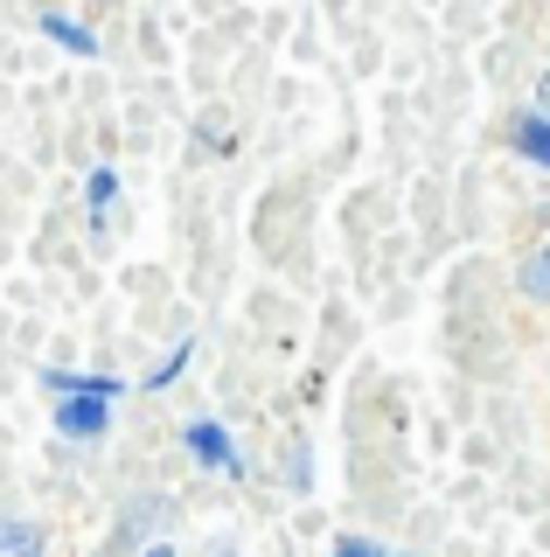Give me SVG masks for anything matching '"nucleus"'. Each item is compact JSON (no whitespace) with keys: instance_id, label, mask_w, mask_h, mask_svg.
<instances>
[{"instance_id":"f257e3e1","label":"nucleus","mask_w":550,"mask_h":557,"mask_svg":"<svg viewBox=\"0 0 550 557\" xmlns=\"http://www.w3.org/2000/svg\"><path fill=\"white\" fill-rule=\"evenodd\" d=\"M182 446H188V460H196L202 474L245 481V453H237V440L216 425V418H188V425H182Z\"/></svg>"},{"instance_id":"f03ea898","label":"nucleus","mask_w":550,"mask_h":557,"mask_svg":"<svg viewBox=\"0 0 550 557\" xmlns=\"http://www.w3.org/2000/svg\"><path fill=\"white\" fill-rule=\"evenodd\" d=\"M105 432H112V405H105V397H57V440L98 446Z\"/></svg>"},{"instance_id":"7ed1b4c3","label":"nucleus","mask_w":550,"mask_h":557,"mask_svg":"<svg viewBox=\"0 0 550 557\" xmlns=\"http://www.w3.org/2000/svg\"><path fill=\"white\" fill-rule=\"evenodd\" d=\"M502 139H509V153H515V161H529V168H543V174H550V126H543L537 112H515Z\"/></svg>"},{"instance_id":"20e7f679","label":"nucleus","mask_w":550,"mask_h":557,"mask_svg":"<svg viewBox=\"0 0 550 557\" xmlns=\"http://www.w3.org/2000/svg\"><path fill=\"white\" fill-rule=\"evenodd\" d=\"M42 391L49 397H105V405H118L133 383H118V376H77V370H42Z\"/></svg>"},{"instance_id":"39448f33","label":"nucleus","mask_w":550,"mask_h":557,"mask_svg":"<svg viewBox=\"0 0 550 557\" xmlns=\"http://www.w3.org/2000/svg\"><path fill=\"white\" fill-rule=\"evenodd\" d=\"M42 35L63 49V57H84V63L98 57V28H84L77 14H63V8H49V14H42Z\"/></svg>"},{"instance_id":"423d86ee","label":"nucleus","mask_w":550,"mask_h":557,"mask_svg":"<svg viewBox=\"0 0 550 557\" xmlns=\"http://www.w3.org/2000/svg\"><path fill=\"white\" fill-rule=\"evenodd\" d=\"M515 293H523V300H537V307H550V237L529 244V251L515 258Z\"/></svg>"},{"instance_id":"0eeeda50","label":"nucleus","mask_w":550,"mask_h":557,"mask_svg":"<svg viewBox=\"0 0 550 557\" xmlns=\"http://www.w3.org/2000/svg\"><path fill=\"white\" fill-rule=\"evenodd\" d=\"M0 557H49L42 522H28V516H0Z\"/></svg>"},{"instance_id":"6e6552de","label":"nucleus","mask_w":550,"mask_h":557,"mask_svg":"<svg viewBox=\"0 0 550 557\" xmlns=\"http://www.w3.org/2000/svg\"><path fill=\"white\" fill-rule=\"evenodd\" d=\"M188 362H196V342H175V348H167V356H161V362H153V370L140 376V391H167V383H175V376L188 370Z\"/></svg>"},{"instance_id":"1a4fd4ad","label":"nucleus","mask_w":550,"mask_h":557,"mask_svg":"<svg viewBox=\"0 0 550 557\" xmlns=\"http://www.w3.org/2000/svg\"><path fill=\"white\" fill-rule=\"evenodd\" d=\"M112 196H118V174L112 168H91V174H84V202H91V216H105Z\"/></svg>"},{"instance_id":"9d476101","label":"nucleus","mask_w":550,"mask_h":557,"mask_svg":"<svg viewBox=\"0 0 550 557\" xmlns=\"http://www.w3.org/2000/svg\"><path fill=\"white\" fill-rule=\"evenodd\" d=\"M328 557H398V550H384L376 536H335V550Z\"/></svg>"},{"instance_id":"9b49d317","label":"nucleus","mask_w":550,"mask_h":557,"mask_svg":"<svg viewBox=\"0 0 550 557\" xmlns=\"http://www.w3.org/2000/svg\"><path fill=\"white\" fill-rule=\"evenodd\" d=\"M529 112H537L543 126H550V70H543V77H537V91H529Z\"/></svg>"},{"instance_id":"f8f14e48","label":"nucleus","mask_w":550,"mask_h":557,"mask_svg":"<svg viewBox=\"0 0 550 557\" xmlns=\"http://www.w3.org/2000/svg\"><path fill=\"white\" fill-rule=\"evenodd\" d=\"M140 557H182V550H175V544H147Z\"/></svg>"},{"instance_id":"ddd939ff","label":"nucleus","mask_w":550,"mask_h":557,"mask_svg":"<svg viewBox=\"0 0 550 557\" xmlns=\"http://www.w3.org/2000/svg\"><path fill=\"white\" fill-rule=\"evenodd\" d=\"M398 557H411V550H398Z\"/></svg>"},{"instance_id":"4468645a","label":"nucleus","mask_w":550,"mask_h":557,"mask_svg":"<svg viewBox=\"0 0 550 557\" xmlns=\"http://www.w3.org/2000/svg\"><path fill=\"white\" fill-rule=\"evenodd\" d=\"M543 216H550V209H543Z\"/></svg>"}]
</instances>
